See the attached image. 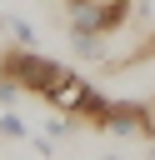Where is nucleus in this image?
<instances>
[{
  "instance_id": "f257e3e1",
  "label": "nucleus",
  "mask_w": 155,
  "mask_h": 160,
  "mask_svg": "<svg viewBox=\"0 0 155 160\" xmlns=\"http://www.w3.org/2000/svg\"><path fill=\"white\" fill-rule=\"evenodd\" d=\"M65 70H70V65L40 55L35 45H10V50H0V80H10V85L25 90V95H40V100L55 90V80H60Z\"/></svg>"
},
{
  "instance_id": "f03ea898",
  "label": "nucleus",
  "mask_w": 155,
  "mask_h": 160,
  "mask_svg": "<svg viewBox=\"0 0 155 160\" xmlns=\"http://www.w3.org/2000/svg\"><path fill=\"white\" fill-rule=\"evenodd\" d=\"M100 130H115V135H140V140H150V135H155V110H150V100H110V105H105V120H100Z\"/></svg>"
},
{
  "instance_id": "7ed1b4c3",
  "label": "nucleus",
  "mask_w": 155,
  "mask_h": 160,
  "mask_svg": "<svg viewBox=\"0 0 155 160\" xmlns=\"http://www.w3.org/2000/svg\"><path fill=\"white\" fill-rule=\"evenodd\" d=\"M65 5H95V20H100V35H115L130 15H135V0H65Z\"/></svg>"
},
{
  "instance_id": "20e7f679",
  "label": "nucleus",
  "mask_w": 155,
  "mask_h": 160,
  "mask_svg": "<svg viewBox=\"0 0 155 160\" xmlns=\"http://www.w3.org/2000/svg\"><path fill=\"white\" fill-rule=\"evenodd\" d=\"M0 135H5V140H30V130H25V120H20L15 110L0 115Z\"/></svg>"
},
{
  "instance_id": "39448f33",
  "label": "nucleus",
  "mask_w": 155,
  "mask_h": 160,
  "mask_svg": "<svg viewBox=\"0 0 155 160\" xmlns=\"http://www.w3.org/2000/svg\"><path fill=\"white\" fill-rule=\"evenodd\" d=\"M0 25H5L10 35H15V45H30V40H35V30H30L25 20H15V15H0Z\"/></svg>"
},
{
  "instance_id": "423d86ee",
  "label": "nucleus",
  "mask_w": 155,
  "mask_h": 160,
  "mask_svg": "<svg viewBox=\"0 0 155 160\" xmlns=\"http://www.w3.org/2000/svg\"><path fill=\"white\" fill-rule=\"evenodd\" d=\"M150 160H155V150H150Z\"/></svg>"
},
{
  "instance_id": "0eeeda50",
  "label": "nucleus",
  "mask_w": 155,
  "mask_h": 160,
  "mask_svg": "<svg viewBox=\"0 0 155 160\" xmlns=\"http://www.w3.org/2000/svg\"><path fill=\"white\" fill-rule=\"evenodd\" d=\"M150 110H155V100H150Z\"/></svg>"
}]
</instances>
